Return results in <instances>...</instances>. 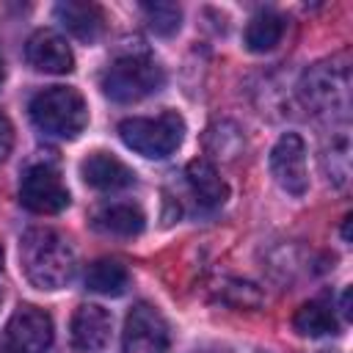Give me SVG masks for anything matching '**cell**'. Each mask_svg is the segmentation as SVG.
Masks as SVG:
<instances>
[{
	"label": "cell",
	"mask_w": 353,
	"mask_h": 353,
	"mask_svg": "<svg viewBox=\"0 0 353 353\" xmlns=\"http://www.w3.org/2000/svg\"><path fill=\"white\" fill-rule=\"evenodd\" d=\"M19 265L39 290H61L74 276V251L52 229H30L19 240Z\"/></svg>",
	"instance_id": "cell-1"
},
{
	"label": "cell",
	"mask_w": 353,
	"mask_h": 353,
	"mask_svg": "<svg viewBox=\"0 0 353 353\" xmlns=\"http://www.w3.org/2000/svg\"><path fill=\"white\" fill-rule=\"evenodd\" d=\"M30 119L41 132L72 141L85 130L88 108L80 91L69 85H52L30 99Z\"/></svg>",
	"instance_id": "cell-2"
},
{
	"label": "cell",
	"mask_w": 353,
	"mask_h": 353,
	"mask_svg": "<svg viewBox=\"0 0 353 353\" xmlns=\"http://www.w3.org/2000/svg\"><path fill=\"white\" fill-rule=\"evenodd\" d=\"M119 135L127 149L160 160L179 149L185 138V121L174 110H165L154 119H124L119 124Z\"/></svg>",
	"instance_id": "cell-3"
},
{
	"label": "cell",
	"mask_w": 353,
	"mask_h": 353,
	"mask_svg": "<svg viewBox=\"0 0 353 353\" xmlns=\"http://www.w3.org/2000/svg\"><path fill=\"white\" fill-rule=\"evenodd\" d=\"M163 83H165L163 66L146 55L119 58L102 74V91L113 102H138V99L160 91Z\"/></svg>",
	"instance_id": "cell-4"
},
{
	"label": "cell",
	"mask_w": 353,
	"mask_h": 353,
	"mask_svg": "<svg viewBox=\"0 0 353 353\" xmlns=\"http://www.w3.org/2000/svg\"><path fill=\"white\" fill-rule=\"evenodd\" d=\"M301 97L314 113L345 116L347 110V69L334 61L314 63L301 80Z\"/></svg>",
	"instance_id": "cell-5"
},
{
	"label": "cell",
	"mask_w": 353,
	"mask_h": 353,
	"mask_svg": "<svg viewBox=\"0 0 353 353\" xmlns=\"http://www.w3.org/2000/svg\"><path fill=\"white\" fill-rule=\"evenodd\" d=\"M19 201L36 215H55L69 207V190L52 165H30L19 182Z\"/></svg>",
	"instance_id": "cell-6"
},
{
	"label": "cell",
	"mask_w": 353,
	"mask_h": 353,
	"mask_svg": "<svg viewBox=\"0 0 353 353\" xmlns=\"http://www.w3.org/2000/svg\"><path fill=\"white\" fill-rule=\"evenodd\" d=\"M3 345L8 353H44L52 345V317L39 306L22 303L3 331Z\"/></svg>",
	"instance_id": "cell-7"
},
{
	"label": "cell",
	"mask_w": 353,
	"mask_h": 353,
	"mask_svg": "<svg viewBox=\"0 0 353 353\" xmlns=\"http://www.w3.org/2000/svg\"><path fill=\"white\" fill-rule=\"evenodd\" d=\"M168 325L163 314L149 303H135L124 320L121 353H165Z\"/></svg>",
	"instance_id": "cell-8"
},
{
	"label": "cell",
	"mask_w": 353,
	"mask_h": 353,
	"mask_svg": "<svg viewBox=\"0 0 353 353\" xmlns=\"http://www.w3.org/2000/svg\"><path fill=\"white\" fill-rule=\"evenodd\" d=\"M270 174L292 196H303L309 188L306 174V143L298 132H284L270 149Z\"/></svg>",
	"instance_id": "cell-9"
},
{
	"label": "cell",
	"mask_w": 353,
	"mask_h": 353,
	"mask_svg": "<svg viewBox=\"0 0 353 353\" xmlns=\"http://www.w3.org/2000/svg\"><path fill=\"white\" fill-rule=\"evenodd\" d=\"M110 314L97 303H83L72 314L69 336L77 353H102L110 342Z\"/></svg>",
	"instance_id": "cell-10"
},
{
	"label": "cell",
	"mask_w": 353,
	"mask_h": 353,
	"mask_svg": "<svg viewBox=\"0 0 353 353\" xmlns=\"http://www.w3.org/2000/svg\"><path fill=\"white\" fill-rule=\"evenodd\" d=\"M25 58L33 69L47 74H66L74 69V55L66 39L55 30H36L25 44Z\"/></svg>",
	"instance_id": "cell-11"
},
{
	"label": "cell",
	"mask_w": 353,
	"mask_h": 353,
	"mask_svg": "<svg viewBox=\"0 0 353 353\" xmlns=\"http://www.w3.org/2000/svg\"><path fill=\"white\" fill-rule=\"evenodd\" d=\"M80 176L85 179V185H91L97 190H121L135 182L132 168H127L119 157H113L108 152L88 154L80 163Z\"/></svg>",
	"instance_id": "cell-12"
},
{
	"label": "cell",
	"mask_w": 353,
	"mask_h": 353,
	"mask_svg": "<svg viewBox=\"0 0 353 353\" xmlns=\"http://www.w3.org/2000/svg\"><path fill=\"white\" fill-rule=\"evenodd\" d=\"M58 22L80 41H97L105 30V14L97 3H80V0H63L55 6Z\"/></svg>",
	"instance_id": "cell-13"
},
{
	"label": "cell",
	"mask_w": 353,
	"mask_h": 353,
	"mask_svg": "<svg viewBox=\"0 0 353 353\" xmlns=\"http://www.w3.org/2000/svg\"><path fill=\"white\" fill-rule=\"evenodd\" d=\"M91 226L102 234H113V237H135L143 232L146 218L141 212L138 204H127V201H116V204H102L91 212Z\"/></svg>",
	"instance_id": "cell-14"
},
{
	"label": "cell",
	"mask_w": 353,
	"mask_h": 353,
	"mask_svg": "<svg viewBox=\"0 0 353 353\" xmlns=\"http://www.w3.org/2000/svg\"><path fill=\"white\" fill-rule=\"evenodd\" d=\"M185 176H188V185H190V190H193V196H196L199 204H204V207H221L226 201L229 188H226V182L221 179L218 168L210 160H201V157L190 160L188 168H185Z\"/></svg>",
	"instance_id": "cell-15"
},
{
	"label": "cell",
	"mask_w": 353,
	"mask_h": 353,
	"mask_svg": "<svg viewBox=\"0 0 353 353\" xmlns=\"http://www.w3.org/2000/svg\"><path fill=\"white\" fill-rule=\"evenodd\" d=\"M85 290L97 295H121L130 284V270L119 259H97L85 270Z\"/></svg>",
	"instance_id": "cell-16"
},
{
	"label": "cell",
	"mask_w": 353,
	"mask_h": 353,
	"mask_svg": "<svg viewBox=\"0 0 353 353\" xmlns=\"http://www.w3.org/2000/svg\"><path fill=\"white\" fill-rule=\"evenodd\" d=\"M292 325L301 336H328V334H336L339 331V323L334 317V309L328 301L323 298H314V301H306L295 317H292Z\"/></svg>",
	"instance_id": "cell-17"
},
{
	"label": "cell",
	"mask_w": 353,
	"mask_h": 353,
	"mask_svg": "<svg viewBox=\"0 0 353 353\" xmlns=\"http://www.w3.org/2000/svg\"><path fill=\"white\" fill-rule=\"evenodd\" d=\"M284 36V17L276 11H256L245 25V47L251 52H270Z\"/></svg>",
	"instance_id": "cell-18"
},
{
	"label": "cell",
	"mask_w": 353,
	"mask_h": 353,
	"mask_svg": "<svg viewBox=\"0 0 353 353\" xmlns=\"http://www.w3.org/2000/svg\"><path fill=\"white\" fill-rule=\"evenodd\" d=\"M141 11L146 14V22L154 33L171 36V33L179 30V22H182L179 6H174V3H143Z\"/></svg>",
	"instance_id": "cell-19"
},
{
	"label": "cell",
	"mask_w": 353,
	"mask_h": 353,
	"mask_svg": "<svg viewBox=\"0 0 353 353\" xmlns=\"http://www.w3.org/2000/svg\"><path fill=\"white\" fill-rule=\"evenodd\" d=\"M11 143H14V130H11V121H8V119L0 113V163L8 157Z\"/></svg>",
	"instance_id": "cell-20"
},
{
	"label": "cell",
	"mask_w": 353,
	"mask_h": 353,
	"mask_svg": "<svg viewBox=\"0 0 353 353\" xmlns=\"http://www.w3.org/2000/svg\"><path fill=\"white\" fill-rule=\"evenodd\" d=\"M342 314L345 317L350 314V290H345V295H342Z\"/></svg>",
	"instance_id": "cell-21"
},
{
	"label": "cell",
	"mask_w": 353,
	"mask_h": 353,
	"mask_svg": "<svg viewBox=\"0 0 353 353\" xmlns=\"http://www.w3.org/2000/svg\"><path fill=\"white\" fill-rule=\"evenodd\" d=\"M3 77H6V66H3V58H0V83H3Z\"/></svg>",
	"instance_id": "cell-22"
},
{
	"label": "cell",
	"mask_w": 353,
	"mask_h": 353,
	"mask_svg": "<svg viewBox=\"0 0 353 353\" xmlns=\"http://www.w3.org/2000/svg\"><path fill=\"white\" fill-rule=\"evenodd\" d=\"M0 270H3V248H0Z\"/></svg>",
	"instance_id": "cell-23"
}]
</instances>
